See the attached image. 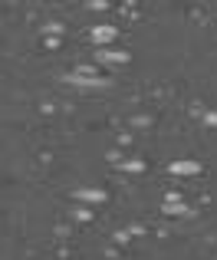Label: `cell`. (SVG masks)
I'll return each instance as SVG.
<instances>
[{"mask_svg": "<svg viewBox=\"0 0 217 260\" xmlns=\"http://www.w3.org/2000/svg\"><path fill=\"white\" fill-rule=\"evenodd\" d=\"M92 40H96V43H108V40H115V26H99V30H92Z\"/></svg>", "mask_w": 217, "mask_h": 260, "instance_id": "obj_3", "label": "cell"}, {"mask_svg": "<svg viewBox=\"0 0 217 260\" xmlns=\"http://www.w3.org/2000/svg\"><path fill=\"white\" fill-rule=\"evenodd\" d=\"M69 79H73V83H83V86H96V83H99L96 70H89V66H79V70H73Z\"/></svg>", "mask_w": 217, "mask_h": 260, "instance_id": "obj_1", "label": "cell"}, {"mask_svg": "<svg viewBox=\"0 0 217 260\" xmlns=\"http://www.w3.org/2000/svg\"><path fill=\"white\" fill-rule=\"evenodd\" d=\"M207 122H211V128H217V112H211V115H207Z\"/></svg>", "mask_w": 217, "mask_h": 260, "instance_id": "obj_4", "label": "cell"}, {"mask_svg": "<svg viewBox=\"0 0 217 260\" xmlns=\"http://www.w3.org/2000/svg\"><path fill=\"white\" fill-rule=\"evenodd\" d=\"M201 165L198 161H171V175L174 178H188V175H198Z\"/></svg>", "mask_w": 217, "mask_h": 260, "instance_id": "obj_2", "label": "cell"}]
</instances>
